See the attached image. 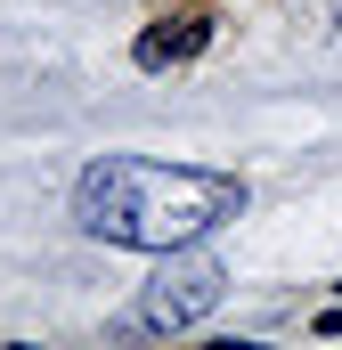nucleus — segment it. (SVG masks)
<instances>
[{"label":"nucleus","instance_id":"nucleus-1","mask_svg":"<svg viewBox=\"0 0 342 350\" xmlns=\"http://www.w3.org/2000/svg\"><path fill=\"white\" fill-rule=\"evenodd\" d=\"M245 212V179L204 172V163H163V155H98L74 179V220L98 245L122 253H179L204 245Z\"/></svg>","mask_w":342,"mask_h":350},{"label":"nucleus","instance_id":"nucleus-2","mask_svg":"<svg viewBox=\"0 0 342 350\" xmlns=\"http://www.w3.org/2000/svg\"><path fill=\"white\" fill-rule=\"evenodd\" d=\"M155 277H147V293H139V326L147 334H187V326H204L220 301H228V261L220 253H204V245H179V253H155Z\"/></svg>","mask_w":342,"mask_h":350},{"label":"nucleus","instance_id":"nucleus-3","mask_svg":"<svg viewBox=\"0 0 342 350\" xmlns=\"http://www.w3.org/2000/svg\"><path fill=\"white\" fill-rule=\"evenodd\" d=\"M204 49V16H179V33H147L139 41V66H171V57H196Z\"/></svg>","mask_w":342,"mask_h":350},{"label":"nucleus","instance_id":"nucleus-4","mask_svg":"<svg viewBox=\"0 0 342 350\" xmlns=\"http://www.w3.org/2000/svg\"><path fill=\"white\" fill-rule=\"evenodd\" d=\"M318 334H342V310H326V318H318Z\"/></svg>","mask_w":342,"mask_h":350}]
</instances>
